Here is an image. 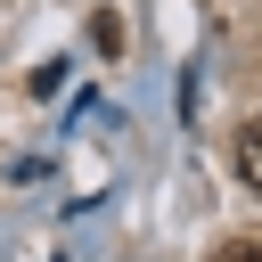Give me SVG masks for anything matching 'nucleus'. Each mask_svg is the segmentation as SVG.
<instances>
[{
	"label": "nucleus",
	"instance_id": "obj_2",
	"mask_svg": "<svg viewBox=\"0 0 262 262\" xmlns=\"http://www.w3.org/2000/svg\"><path fill=\"white\" fill-rule=\"evenodd\" d=\"M213 262H262V237H229V246H221Z\"/></svg>",
	"mask_w": 262,
	"mask_h": 262
},
{
	"label": "nucleus",
	"instance_id": "obj_1",
	"mask_svg": "<svg viewBox=\"0 0 262 262\" xmlns=\"http://www.w3.org/2000/svg\"><path fill=\"white\" fill-rule=\"evenodd\" d=\"M237 180L262 196V115H246V131H237Z\"/></svg>",
	"mask_w": 262,
	"mask_h": 262
}]
</instances>
